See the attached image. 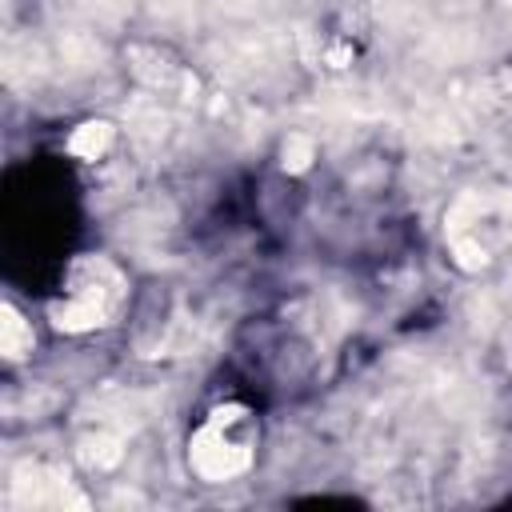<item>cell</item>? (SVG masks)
<instances>
[{
  "mask_svg": "<svg viewBox=\"0 0 512 512\" xmlns=\"http://www.w3.org/2000/svg\"><path fill=\"white\" fill-rule=\"evenodd\" d=\"M192 468L204 480H232L236 472L248 468L252 460V436H248V416L240 408H216L192 436L188 448Z\"/></svg>",
  "mask_w": 512,
  "mask_h": 512,
  "instance_id": "1",
  "label": "cell"
},
{
  "mask_svg": "<svg viewBox=\"0 0 512 512\" xmlns=\"http://www.w3.org/2000/svg\"><path fill=\"white\" fill-rule=\"evenodd\" d=\"M116 304H120V272L108 260H80L72 268V284L64 300L52 308V320L64 332H84L104 324Z\"/></svg>",
  "mask_w": 512,
  "mask_h": 512,
  "instance_id": "2",
  "label": "cell"
},
{
  "mask_svg": "<svg viewBox=\"0 0 512 512\" xmlns=\"http://www.w3.org/2000/svg\"><path fill=\"white\" fill-rule=\"evenodd\" d=\"M504 204L496 196H464L452 216H448V240H452V252L460 256V264L476 268L488 260V248L492 240L500 236V224H504Z\"/></svg>",
  "mask_w": 512,
  "mask_h": 512,
  "instance_id": "3",
  "label": "cell"
},
{
  "mask_svg": "<svg viewBox=\"0 0 512 512\" xmlns=\"http://www.w3.org/2000/svg\"><path fill=\"white\" fill-rule=\"evenodd\" d=\"M0 348H4V356H12V360L32 348V328L24 324V316H20L16 308H4V312H0Z\"/></svg>",
  "mask_w": 512,
  "mask_h": 512,
  "instance_id": "4",
  "label": "cell"
},
{
  "mask_svg": "<svg viewBox=\"0 0 512 512\" xmlns=\"http://www.w3.org/2000/svg\"><path fill=\"white\" fill-rule=\"evenodd\" d=\"M112 140V128L108 124H84L76 136H72V152L84 156V160H96Z\"/></svg>",
  "mask_w": 512,
  "mask_h": 512,
  "instance_id": "5",
  "label": "cell"
}]
</instances>
